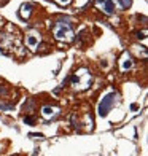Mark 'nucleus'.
<instances>
[{"mask_svg":"<svg viewBox=\"0 0 148 156\" xmlns=\"http://www.w3.org/2000/svg\"><path fill=\"white\" fill-rule=\"evenodd\" d=\"M91 81H93V75H91V72H89L88 69L76 70V72L72 75V78H70V83H72L73 89H76V91L88 89Z\"/></svg>","mask_w":148,"mask_h":156,"instance_id":"f257e3e1","label":"nucleus"},{"mask_svg":"<svg viewBox=\"0 0 148 156\" xmlns=\"http://www.w3.org/2000/svg\"><path fill=\"white\" fill-rule=\"evenodd\" d=\"M53 35L59 41H72L75 34H73L72 27H70V24L67 21H58L53 27Z\"/></svg>","mask_w":148,"mask_h":156,"instance_id":"f03ea898","label":"nucleus"},{"mask_svg":"<svg viewBox=\"0 0 148 156\" xmlns=\"http://www.w3.org/2000/svg\"><path fill=\"white\" fill-rule=\"evenodd\" d=\"M115 99H116V94H108L102 99L100 105H99V115L100 116H107V113L110 112L111 105L115 104Z\"/></svg>","mask_w":148,"mask_h":156,"instance_id":"7ed1b4c3","label":"nucleus"},{"mask_svg":"<svg viewBox=\"0 0 148 156\" xmlns=\"http://www.w3.org/2000/svg\"><path fill=\"white\" fill-rule=\"evenodd\" d=\"M40 41H41V37H40V34L35 32V30H32L26 35V46L29 48L30 51H35V49L38 48Z\"/></svg>","mask_w":148,"mask_h":156,"instance_id":"20e7f679","label":"nucleus"},{"mask_svg":"<svg viewBox=\"0 0 148 156\" xmlns=\"http://www.w3.org/2000/svg\"><path fill=\"white\" fill-rule=\"evenodd\" d=\"M96 5L105 15H113L115 13V2L113 0H96Z\"/></svg>","mask_w":148,"mask_h":156,"instance_id":"39448f33","label":"nucleus"},{"mask_svg":"<svg viewBox=\"0 0 148 156\" xmlns=\"http://www.w3.org/2000/svg\"><path fill=\"white\" fill-rule=\"evenodd\" d=\"M132 66H134L132 58L128 53H123V56L119 58V70H121V72H128V70L132 69Z\"/></svg>","mask_w":148,"mask_h":156,"instance_id":"423d86ee","label":"nucleus"},{"mask_svg":"<svg viewBox=\"0 0 148 156\" xmlns=\"http://www.w3.org/2000/svg\"><path fill=\"white\" fill-rule=\"evenodd\" d=\"M58 113H59V108L58 107H51V105H45V107L41 108V116H43V119H46V121L53 119Z\"/></svg>","mask_w":148,"mask_h":156,"instance_id":"0eeeda50","label":"nucleus"},{"mask_svg":"<svg viewBox=\"0 0 148 156\" xmlns=\"http://www.w3.org/2000/svg\"><path fill=\"white\" fill-rule=\"evenodd\" d=\"M30 13H32V5H30V3H26V5L21 6L19 15H21V18H23V19H29Z\"/></svg>","mask_w":148,"mask_h":156,"instance_id":"6e6552de","label":"nucleus"},{"mask_svg":"<svg viewBox=\"0 0 148 156\" xmlns=\"http://www.w3.org/2000/svg\"><path fill=\"white\" fill-rule=\"evenodd\" d=\"M54 2L58 3V5H61V6H67L70 2H72V0H54Z\"/></svg>","mask_w":148,"mask_h":156,"instance_id":"1a4fd4ad","label":"nucleus"},{"mask_svg":"<svg viewBox=\"0 0 148 156\" xmlns=\"http://www.w3.org/2000/svg\"><path fill=\"white\" fill-rule=\"evenodd\" d=\"M119 3H121L123 8H129V6H131V0H119Z\"/></svg>","mask_w":148,"mask_h":156,"instance_id":"9d476101","label":"nucleus"},{"mask_svg":"<svg viewBox=\"0 0 148 156\" xmlns=\"http://www.w3.org/2000/svg\"><path fill=\"white\" fill-rule=\"evenodd\" d=\"M24 121H26V123H29V124H32V123H33V118H32V116H26V118H24Z\"/></svg>","mask_w":148,"mask_h":156,"instance_id":"9b49d317","label":"nucleus"},{"mask_svg":"<svg viewBox=\"0 0 148 156\" xmlns=\"http://www.w3.org/2000/svg\"><path fill=\"white\" fill-rule=\"evenodd\" d=\"M0 94H2V96H5V94H6V89L2 86V84H0Z\"/></svg>","mask_w":148,"mask_h":156,"instance_id":"f8f14e48","label":"nucleus"}]
</instances>
